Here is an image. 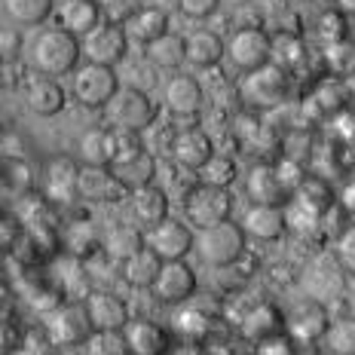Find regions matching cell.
<instances>
[{
    "label": "cell",
    "instance_id": "obj_23",
    "mask_svg": "<svg viewBox=\"0 0 355 355\" xmlns=\"http://www.w3.org/2000/svg\"><path fill=\"white\" fill-rule=\"evenodd\" d=\"M239 331H242V337L245 340H254L257 343V340L285 331V319H282V313H279L272 303H257V306H251L248 313L242 315Z\"/></svg>",
    "mask_w": 355,
    "mask_h": 355
},
{
    "label": "cell",
    "instance_id": "obj_8",
    "mask_svg": "<svg viewBox=\"0 0 355 355\" xmlns=\"http://www.w3.org/2000/svg\"><path fill=\"white\" fill-rule=\"evenodd\" d=\"M224 55L230 58L242 73L263 68L272 58V37L261 31V28H239V31L230 37V43L224 46Z\"/></svg>",
    "mask_w": 355,
    "mask_h": 355
},
{
    "label": "cell",
    "instance_id": "obj_47",
    "mask_svg": "<svg viewBox=\"0 0 355 355\" xmlns=\"http://www.w3.org/2000/svg\"><path fill=\"white\" fill-rule=\"evenodd\" d=\"M337 10L343 16H355V0H337Z\"/></svg>",
    "mask_w": 355,
    "mask_h": 355
},
{
    "label": "cell",
    "instance_id": "obj_35",
    "mask_svg": "<svg viewBox=\"0 0 355 355\" xmlns=\"http://www.w3.org/2000/svg\"><path fill=\"white\" fill-rule=\"evenodd\" d=\"M199 181L209 184V187H230L236 181V159L227 153H211L209 162L199 168Z\"/></svg>",
    "mask_w": 355,
    "mask_h": 355
},
{
    "label": "cell",
    "instance_id": "obj_44",
    "mask_svg": "<svg viewBox=\"0 0 355 355\" xmlns=\"http://www.w3.org/2000/svg\"><path fill=\"white\" fill-rule=\"evenodd\" d=\"M21 55V34L16 28H0V64H10Z\"/></svg>",
    "mask_w": 355,
    "mask_h": 355
},
{
    "label": "cell",
    "instance_id": "obj_6",
    "mask_svg": "<svg viewBox=\"0 0 355 355\" xmlns=\"http://www.w3.org/2000/svg\"><path fill=\"white\" fill-rule=\"evenodd\" d=\"M184 211L187 220L193 227H211L220 220H230L233 211V196L224 187H209V184H199L196 190H190L184 199Z\"/></svg>",
    "mask_w": 355,
    "mask_h": 355
},
{
    "label": "cell",
    "instance_id": "obj_12",
    "mask_svg": "<svg viewBox=\"0 0 355 355\" xmlns=\"http://www.w3.org/2000/svg\"><path fill=\"white\" fill-rule=\"evenodd\" d=\"M123 337L129 355H166L172 349V334L159 322L150 319H129V324L123 328Z\"/></svg>",
    "mask_w": 355,
    "mask_h": 355
},
{
    "label": "cell",
    "instance_id": "obj_36",
    "mask_svg": "<svg viewBox=\"0 0 355 355\" xmlns=\"http://www.w3.org/2000/svg\"><path fill=\"white\" fill-rule=\"evenodd\" d=\"M209 328H211L209 315H205L202 309H199V306H187V303H178V313H175V331H178V334L196 340V337H202Z\"/></svg>",
    "mask_w": 355,
    "mask_h": 355
},
{
    "label": "cell",
    "instance_id": "obj_1",
    "mask_svg": "<svg viewBox=\"0 0 355 355\" xmlns=\"http://www.w3.org/2000/svg\"><path fill=\"white\" fill-rule=\"evenodd\" d=\"M80 58H83L80 37L62 31V28L40 31L31 46V64L43 77H64V73H73L80 68Z\"/></svg>",
    "mask_w": 355,
    "mask_h": 355
},
{
    "label": "cell",
    "instance_id": "obj_28",
    "mask_svg": "<svg viewBox=\"0 0 355 355\" xmlns=\"http://www.w3.org/2000/svg\"><path fill=\"white\" fill-rule=\"evenodd\" d=\"M184 55L193 68H214L224 58V43L211 31H193L190 37H184Z\"/></svg>",
    "mask_w": 355,
    "mask_h": 355
},
{
    "label": "cell",
    "instance_id": "obj_11",
    "mask_svg": "<svg viewBox=\"0 0 355 355\" xmlns=\"http://www.w3.org/2000/svg\"><path fill=\"white\" fill-rule=\"evenodd\" d=\"M153 294L168 303V306H178V303H187L196 291V272L190 270L184 261H166L159 266L157 279H153Z\"/></svg>",
    "mask_w": 355,
    "mask_h": 355
},
{
    "label": "cell",
    "instance_id": "obj_49",
    "mask_svg": "<svg viewBox=\"0 0 355 355\" xmlns=\"http://www.w3.org/2000/svg\"><path fill=\"white\" fill-rule=\"evenodd\" d=\"M294 355H319V352H315V349H297Z\"/></svg>",
    "mask_w": 355,
    "mask_h": 355
},
{
    "label": "cell",
    "instance_id": "obj_17",
    "mask_svg": "<svg viewBox=\"0 0 355 355\" xmlns=\"http://www.w3.org/2000/svg\"><path fill=\"white\" fill-rule=\"evenodd\" d=\"M58 28L73 37H86L92 28H98L101 21V3L98 0H64L55 10Z\"/></svg>",
    "mask_w": 355,
    "mask_h": 355
},
{
    "label": "cell",
    "instance_id": "obj_39",
    "mask_svg": "<svg viewBox=\"0 0 355 355\" xmlns=\"http://www.w3.org/2000/svg\"><path fill=\"white\" fill-rule=\"evenodd\" d=\"M315 28H319V34L328 43H337V40H343V34H346V16L340 10H328V12H322Z\"/></svg>",
    "mask_w": 355,
    "mask_h": 355
},
{
    "label": "cell",
    "instance_id": "obj_40",
    "mask_svg": "<svg viewBox=\"0 0 355 355\" xmlns=\"http://www.w3.org/2000/svg\"><path fill=\"white\" fill-rule=\"evenodd\" d=\"M98 248V236H95L92 224H73L71 230V251L77 257H86L89 251Z\"/></svg>",
    "mask_w": 355,
    "mask_h": 355
},
{
    "label": "cell",
    "instance_id": "obj_37",
    "mask_svg": "<svg viewBox=\"0 0 355 355\" xmlns=\"http://www.w3.org/2000/svg\"><path fill=\"white\" fill-rule=\"evenodd\" d=\"M83 346L86 355H129L123 331H92Z\"/></svg>",
    "mask_w": 355,
    "mask_h": 355
},
{
    "label": "cell",
    "instance_id": "obj_2",
    "mask_svg": "<svg viewBox=\"0 0 355 355\" xmlns=\"http://www.w3.org/2000/svg\"><path fill=\"white\" fill-rule=\"evenodd\" d=\"M193 248L205 266H230L245 251V230L239 224H233V220L199 227L193 236Z\"/></svg>",
    "mask_w": 355,
    "mask_h": 355
},
{
    "label": "cell",
    "instance_id": "obj_29",
    "mask_svg": "<svg viewBox=\"0 0 355 355\" xmlns=\"http://www.w3.org/2000/svg\"><path fill=\"white\" fill-rule=\"evenodd\" d=\"M114 178L123 184L125 190H135V187H144V184H153V175H157V159L153 153L141 150L138 157L132 159H123V162H114L110 166Z\"/></svg>",
    "mask_w": 355,
    "mask_h": 355
},
{
    "label": "cell",
    "instance_id": "obj_7",
    "mask_svg": "<svg viewBox=\"0 0 355 355\" xmlns=\"http://www.w3.org/2000/svg\"><path fill=\"white\" fill-rule=\"evenodd\" d=\"M80 49H83L86 62L114 68V64H120L123 58H125V53H129V37H125V28L123 25L101 21L98 28H92V31L83 37Z\"/></svg>",
    "mask_w": 355,
    "mask_h": 355
},
{
    "label": "cell",
    "instance_id": "obj_22",
    "mask_svg": "<svg viewBox=\"0 0 355 355\" xmlns=\"http://www.w3.org/2000/svg\"><path fill=\"white\" fill-rule=\"evenodd\" d=\"M80 181V166L71 157H55L46 168V196L53 202H73Z\"/></svg>",
    "mask_w": 355,
    "mask_h": 355
},
{
    "label": "cell",
    "instance_id": "obj_42",
    "mask_svg": "<svg viewBox=\"0 0 355 355\" xmlns=\"http://www.w3.org/2000/svg\"><path fill=\"white\" fill-rule=\"evenodd\" d=\"M276 175H279V184L285 187L288 196H294V190H297L300 184H303V178H306V175H303V166H300V162H294V159H288V157L276 166Z\"/></svg>",
    "mask_w": 355,
    "mask_h": 355
},
{
    "label": "cell",
    "instance_id": "obj_13",
    "mask_svg": "<svg viewBox=\"0 0 355 355\" xmlns=\"http://www.w3.org/2000/svg\"><path fill=\"white\" fill-rule=\"evenodd\" d=\"M83 306H86L89 322H92V331H123L129 324L125 303L110 291H92Z\"/></svg>",
    "mask_w": 355,
    "mask_h": 355
},
{
    "label": "cell",
    "instance_id": "obj_32",
    "mask_svg": "<svg viewBox=\"0 0 355 355\" xmlns=\"http://www.w3.org/2000/svg\"><path fill=\"white\" fill-rule=\"evenodd\" d=\"M3 10L16 25H43L55 12V0H3Z\"/></svg>",
    "mask_w": 355,
    "mask_h": 355
},
{
    "label": "cell",
    "instance_id": "obj_14",
    "mask_svg": "<svg viewBox=\"0 0 355 355\" xmlns=\"http://www.w3.org/2000/svg\"><path fill=\"white\" fill-rule=\"evenodd\" d=\"M162 101H166L172 116H193L199 105H202V86L190 73H175L162 86Z\"/></svg>",
    "mask_w": 355,
    "mask_h": 355
},
{
    "label": "cell",
    "instance_id": "obj_15",
    "mask_svg": "<svg viewBox=\"0 0 355 355\" xmlns=\"http://www.w3.org/2000/svg\"><path fill=\"white\" fill-rule=\"evenodd\" d=\"M168 153H172V159L178 166L190 168V172H199L214 153V144L202 129H181V132H175V141H172V150Z\"/></svg>",
    "mask_w": 355,
    "mask_h": 355
},
{
    "label": "cell",
    "instance_id": "obj_38",
    "mask_svg": "<svg viewBox=\"0 0 355 355\" xmlns=\"http://www.w3.org/2000/svg\"><path fill=\"white\" fill-rule=\"evenodd\" d=\"M272 64H279L282 71L294 68V64L303 62V43L297 37H282V40H272Z\"/></svg>",
    "mask_w": 355,
    "mask_h": 355
},
{
    "label": "cell",
    "instance_id": "obj_43",
    "mask_svg": "<svg viewBox=\"0 0 355 355\" xmlns=\"http://www.w3.org/2000/svg\"><path fill=\"white\" fill-rule=\"evenodd\" d=\"M294 352H297V343H294L285 331L257 340V355H294Z\"/></svg>",
    "mask_w": 355,
    "mask_h": 355
},
{
    "label": "cell",
    "instance_id": "obj_41",
    "mask_svg": "<svg viewBox=\"0 0 355 355\" xmlns=\"http://www.w3.org/2000/svg\"><path fill=\"white\" fill-rule=\"evenodd\" d=\"M101 3V19L114 21V25H125V19L138 10V0H98Z\"/></svg>",
    "mask_w": 355,
    "mask_h": 355
},
{
    "label": "cell",
    "instance_id": "obj_20",
    "mask_svg": "<svg viewBox=\"0 0 355 355\" xmlns=\"http://www.w3.org/2000/svg\"><path fill=\"white\" fill-rule=\"evenodd\" d=\"M245 190L254 205H285L291 199L282 184H279L276 166H270V162H261V166L251 168L245 178Z\"/></svg>",
    "mask_w": 355,
    "mask_h": 355
},
{
    "label": "cell",
    "instance_id": "obj_18",
    "mask_svg": "<svg viewBox=\"0 0 355 355\" xmlns=\"http://www.w3.org/2000/svg\"><path fill=\"white\" fill-rule=\"evenodd\" d=\"M239 227L245 230V236H251V239L272 242L285 233L288 214H285L282 205H251Z\"/></svg>",
    "mask_w": 355,
    "mask_h": 355
},
{
    "label": "cell",
    "instance_id": "obj_34",
    "mask_svg": "<svg viewBox=\"0 0 355 355\" xmlns=\"http://www.w3.org/2000/svg\"><path fill=\"white\" fill-rule=\"evenodd\" d=\"M141 248H144V233L138 230V227H129V224H116L105 239V251L120 263Z\"/></svg>",
    "mask_w": 355,
    "mask_h": 355
},
{
    "label": "cell",
    "instance_id": "obj_21",
    "mask_svg": "<svg viewBox=\"0 0 355 355\" xmlns=\"http://www.w3.org/2000/svg\"><path fill=\"white\" fill-rule=\"evenodd\" d=\"M125 37L129 40H138L141 46H147L150 40L168 34V12L157 10V6H138L129 19H125Z\"/></svg>",
    "mask_w": 355,
    "mask_h": 355
},
{
    "label": "cell",
    "instance_id": "obj_26",
    "mask_svg": "<svg viewBox=\"0 0 355 355\" xmlns=\"http://www.w3.org/2000/svg\"><path fill=\"white\" fill-rule=\"evenodd\" d=\"M123 184L114 178L110 168H80V181H77V193H83L89 199H98V202H114L123 196Z\"/></svg>",
    "mask_w": 355,
    "mask_h": 355
},
{
    "label": "cell",
    "instance_id": "obj_16",
    "mask_svg": "<svg viewBox=\"0 0 355 355\" xmlns=\"http://www.w3.org/2000/svg\"><path fill=\"white\" fill-rule=\"evenodd\" d=\"M285 328H288L285 334L291 337L294 343L313 346V343H319L324 328H328V313H324V306H319V303H303V306H297L291 313Z\"/></svg>",
    "mask_w": 355,
    "mask_h": 355
},
{
    "label": "cell",
    "instance_id": "obj_31",
    "mask_svg": "<svg viewBox=\"0 0 355 355\" xmlns=\"http://www.w3.org/2000/svg\"><path fill=\"white\" fill-rule=\"evenodd\" d=\"M159 266H162V261L144 245L141 251H135L132 257L123 261V279L132 288H150L153 279H157V272H159Z\"/></svg>",
    "mask_w": 355,
    "mask_h": 355
},
{
    "label": "cell",
    "instance_id": "obj_27",
    "mask_svg": "<svg viewBox=\"0 0 355 355\" xmlns=\"http://www.w3.org/2000/svg\"><path fill=\"white\" fill-rule=\"evenodd\" d=\"M80 159L92 168H110L114 162V129H86L80 135Z\"/></svg>",
    "mask_w": 355,
    "mask_h": 355
},
{
    "label": "cell",
    "instance_id": "obj_9",
    "mask_svg": "<svg viewBox=\"0 0 355 355\" xmlns=\"http://www.w3.org/2000/svg\"><path fill=\"white\" fill-rule=\"evenodd\" d=\"M92 334V322L83 303H64L46 315V340L53 346H83Z\"/></svg>",
    "mask_w": 355,
    "mask_h": 355
},
{
    "label": "cell",
    "instance_id": "obj_30",
    "mask_svg": "<svg viewBox=\"0 0 355 355\" xmlns=\"http://www.w3.org/2000/svg\"><path fill=\"white\" fill-rule=\"evenodd\" d=\"M144 58L150 64H157V68H181L184 62H187V55H184V37L181 34H162L157 40H150L144 46Z\"/></svg>",
    "mask_w": 355,
    "mask_h": 355
},
{
    "label": "cell",
    "instance_id": "obj_48",
    "mask_svg": "<svg viewBox=\"0 0 355 355\" xmlns=\"http://www.w3.org/2000/svg\"><path fill=\"white\" fill-rule=\"evenodd\" d=\"M199 355H233V352L227 349V346H209V349H202Z\"/></svg>",
    "mask_w": 355,
    "mask_h": 355
},
{
    "label": "cell",
    "instance_id": "obj_5",
    "mask_svg": "<svg viewBox=\"0 0 355 355\" xmlns=\"http://www.w3.org/2000/svg\"><path fill=\"white\" fill-rule=\"evenodd\" d=\"M116 89H120V77H116L114 68L86 62L73 71V98L86 107H107Z\"/></svg>",
    "mask_w": 355,
    "mask_h": 355
},
{
    "label": "cell",
    "instance_id": "obj_24",
    "mask_svg": "<svg viewBox=\"0 0 355 355\" xmlns=\"http://www.w3.org/2000/svg\"><path fill=\"white\" fill-rule=\"evenodd\" d=\"M25 101L37 116H55L64 107V89L55 83V77H37L25 89Z\"/></svg>",
    "mask_w": 355,
    "mask_h": 355
},
{
    "label": "cell",
    "instance_id": "obj_45",
    "mask_svg": "<svg viewBox=\"0 0 355 355\" xmlns=\"http://www.w3.org/2000/svg\"><path fill=\"white\" fill-rule=\"evenodd\" d=\"M220 0H175V6L184 12L187 19H209L218 10Z\"/></svg>",
    "mask_w": 355,
    "mask_h": 355
},
{
    "label": "cell",
    "instance_id": "obj_10",
    "mask_svg": "<svg viewBox=\"0 0 355 355\" xmlns=\"http://www.w3.org/2000/svg\"><path fill=\"white\" fill-rule=\"evenodd\" d=\"M193 236L196 233L190 230L187 224H181V220H175V218H166V220L153 224L150 230L144 233V245L150 248L162 263L166 261H184V257L193 251Z\"/></svg>",
    "mask_w": 355,
    "mask_h": 355
},
{
    "label": "cell",
    "instance_id": "obj_25",
    "mask_svg": "<svg viewBox=\"0 0 355 355\" xmlns=\"http://www.w3.org/2000/svg\"><path fill=\"white\" fill-rule=\"evenodd\" d=\"M288 202H294V209L303 214L322 218L324 211L334 209V193H331V187L322 178H303V184L294 190V196L288 199Z\"/></svg>",
    "mask_w": 355,
    "mask_h": 355
},
{
    "label": "cell",
    "instance_id": "obj_3",
    "mask_svg": "<svg viewBox=\"0 0 355 355\" xmlns=\"http://www.w3.org/2000/svg\"><path fill=\"white\" fill-rule=\"evenodd\" d=\"M288 89H291L288 71H282L279 64L270 62V64H263V68L242 73L239 98H242V105H248L254 110H272L288 98Z\"/></svg>",
    "mask_w": 355,
    "mask_h": 355
},
{
    "label": "cell",
    "instance_id": "obj_46",
    "mask_svg": "<svg viewBox=\"0 0 355 355\" xmlns=\"http://www.w3.org/2000/svg\"><path fill=\"white\" fill-rule=\"evenodd\" d=\"M340 257H343V263L349 270H355V227L340 239Z\"/></svg>",
    "mask_w": 355,
    "mask_h": 355
},
{
    "label": "cell",
    "instance_id": "obj_33",
    "mask_svg": "<svg viewBox=\"0 0 355 355\" xmlns=\"http://www.w3.org/2000/svg\"><path fill=\"white\" fill-rule=\"evenodd\" d=\"M322 346L331 355H355V315H340V319L328 322Z\"/></svg>",
    "mask_w": 355,
    "mask_h": 355
},
{
    "label": "cell",
    "instance_id": "obj_4",
    "mask_svg": "<svg viewBox=\"0 0 355 355\" xmlns=\"http://www.w3.org/2000/svg\"><path fill=\"white\" fill-rule=\"evenodd\" d=\"M105 110L114 129L144 132L150 123H157V105L150 101V95L144 89H135V86H120Z\"/></svg>",
    "mask_w": 355,
    "mask_h": 355
},
{
    "label": "cell",
    "instance_id": "obj_19",
    "mask_svg": "<svg viewBox=\"0 0 355 355\" xmlns=\"http://www.w3.org/2000/svg\"><path fill=\"white\" fill-rule=\"evenodd\" d=\"M129 209H132V218L150 230L153 224L168 218V196L157 184H144V187L129 190Z\"/></svg>",
    "mask_w": 355,
    "mask_h": 355
}]
</instances>
